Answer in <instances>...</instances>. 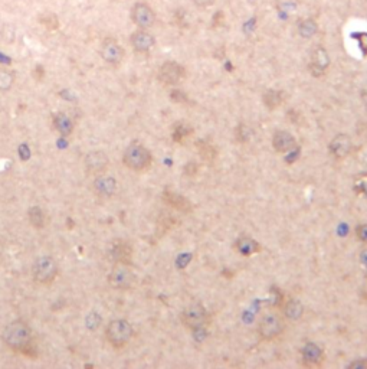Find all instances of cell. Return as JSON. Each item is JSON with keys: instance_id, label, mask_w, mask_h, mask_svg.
I'll list each match as a JSON object with an SVG mask.
<instances>
[{"instance_id": "cell-1", "label": "cell", "mask_w": 367, "mask_h": 369, "mask_svg": "<svg viewBox=\"0 0 367 369\" xmlns=\"http://www.w3.org/2000/svg\"><path fill=\"white\" fill-rule=\"evenodd\" d=\"M3 343L12 349L26 356H31V349L34 348V332L32 327L23 319H15L9 322L1 332Z\"/></svg>"}, {"instance_id": "cell-23", "label": "cell", "mask_w": 367, "mask_h": 369, "mask_svg": "<svg viewBox=\"0 0 367 369\" xmlns=\"http://www.w3.org/2000/svg\"><path fill=\"white\" fill-rule=\"evenodd\" d=\"M28 221L36 230H43L48 224V217L41 206H31L28 209Z\"/></svg>"}, {"instance_id": "cell-19", "label": "cell", "mask_w": 367, "mask_h": 369, "mask_svg": "<svg viewBox=\"0 0 367 369\" xmlns=\"http://www.w3.org/2000/svg\"><path fill=\"white\" fill-rule=\"evenodd\" d=\"M52 126H53L55 132L59 133L62 137H69L75 130V123H74L72 117L64 111L55 113L52 116Z\"/></svg>"}, {"instance_id": "cell-8", "label": "cell", "mask_w": 367, "mask_h": 369, "mask_svg": "<svg viewBox=\"0 0 367 369\" xmlns=\"http://www.w3.org/2000/svg\"><path fill=\"white\" fill-rule=\"evenodd\" d=\"M300 361L304 368H321L326 361V353L321 345L316 342H307L300 349Z\"/></svg>"}, {"instance_id": "cell-10", "label": "cell", "mask_w": 367, "mask_h": 369, "mask_svg": "<svg viewBox=\"0 0 367 369\" xmlns=\"http://www.w3.org/2000/svg\"><path fill=\"white\" fill-rule=\"evenodd\" d=\"M83 166H85V170L92 176L107 173V170L110 168V157L102 150L89 151L83 159Z\"/></svg>"}, {"instance_id": "cell-30", "label": "cell", "mask_w": 367, "mask_h": 369, "mask_svg": "<svg viewBox=\"0 0 367 369\" xmlns=\"http://www.w3.org/2000/svg\"><path fill=\"white\" fill-rule=\"evenodd\" d=\"M235 137L239 143H246L249 141L252 137V130L249 129V126L246 124H239L235 130Z\"/></svg>"}, {"instance_id": "cell-27", "label": "cell", "mask_w": 367, "mask_h": 369, "mask_svg": "<svg viewBox=\"0 0 367 369\" xmlns=\"http://www.w3.org/2000/svg\"><path fill=\"white\" fill-rule=\"evenodd\" d=\"M317 31L318 25L314 19H304V20H301L300 25H298V32L305 39L313 38L314 35L317 34Z\"/></svg>"}, {"instance_id": "cell-36", "label": "cell", "mask_w": 367, "mask_h": 369, "mask_svg": "<svg viewBox=\"0 0 367 369\" xmlns=\"http://www.w3.org/2000/svg\"><path fill=\"white\" fill-rule=\"evenodd\" d=\"M171 98L176 101V102H186L187 101V97L184 95L182 91H177V90L171 91Z\"/></svg>"}, {"instance_id": "cell-25", "label": "cell", "mask_w": 367, "mask_h": 369, "mask_svg": "<svg viewBox=\"0 0 367 369\" xmlns=\"http://www.w3.org/2000/svg\"><path fill=\"white\" fill-rule=\"evenodd\" d=\"M196 149L199 151V156L204 162L213 163L216 160L217 150L212 143H209L206 140H199V141H196Z\"/></svg>"}, {"instance_id": "cell-14", "label": "cell", "mask_w": 367, "mask_h": 369, "mask_svg": "<svg viewBox=\"0 0 367 369\" xmlns=\"http://www.w3.org/2000/svg\"><path fill=\"white\" fill-rule=\"evenodd\" d=\"M351 150H353V141L350 136L344 133L335 135L328 143V151L335 160H344L346 157L350 156Z\"/></svg>"}, {"instance_id": "cell-18", "label": "cell", "mask_w": 367, "mask_h": 369, "mask_svg": "<svg viewBox=\"0 0 367 369\" xmlns=\"http://www.w3.org/2000/svg\"><path fill=\"white\" fill-rule=\"evenodd\" d=\"M330 65V58H328V53L326 52L324 48L318 46L316 49L313 50V55H311V62H310V71L313 75L316 77H321L326 74L327 68Z\"/></svg>"}, {"instance_id": "cell-4", "label": "cell", "mask_w": 367, "mask_h": 369, "mask_svg": "<svg viewBox=\"0 0 367 369\" xmlns=\"http://www.w3.org/2000/svg\"><path fill=\"white\" fill-rule=\"evenodd\" d=\"M256 332L264 342H272L278 339L285 332V318L283 313L274 310L265 312L258 320Z\"/></svg>"}, {"instance_id": "cell-29", "label": "cell", "mask_w": 367, "mask_h": 369, "mask_svg": "<svg viewBox=\"0 0 367 369\" xmlns=\"http://www.w3.org/2000/svg\"><path fill=\"white\" fill-rule=\"evenodd\" d=\"M101 323H102V318L98 312H89L85 318V326L91 332H95L101 326Z\"/></svg>"}, {"instance_id": "cell-13", "label": "cell", "mask_w": 367, "mask_h": 369, "mask_svg": "<svg viewBox=\"0 0 367 369\" xmlns=\"http://www.w3.org/2000/svg\"><path fill=\"white\" fill-rule=\"evenodd\" d=\"M131 19L140 29H149L156 23V13L147 3L138 1L131 9Z\"/></svg>"}, {"instance_id": "cell-6", "label": "cell", "mask_w": 367, "mask_h": 369, "mask_svg": "<svg viewBox=\"0 0 367 369\" xmlns=\"http://www.w3.org/2000/svg\"><path fill=\"white\" fill-rule=\"evenodd\" d=\"M59 273V266L56 260L50 255H41L35 260L32 266V276L38 284H52Z\"/></svg>"}, {"instance_id": "cell-34", "label": "cell", "mask_w": 367, "mask_h": 369, "mask_svg": "<svg viewBox=\"0 0 367 369\" xmlns=\"http://www.w3.org/2000/svg\"><path fill=\"white\" fill-rule=\"evenodd\" d=\"M42 23L45 25V26H48V28H52V29H56L58 28V20H56V17L53 16V15H46V19L45 20H42Z\"/></svg>"}, {"instance_id": "cell-37", "label": "cell", "mask_w": 367, "mask_h": 369, "mask_svg": "<svg viewBox=\"0 0 367 369\" xmlns=\"http://www.w3.org/2000/svg\"><path fill=\"white\" fill-rule=\"evenodd\" d=\"M198 7H209L210 4L215 3V0H193Z\"/></svg>"}, {"instance_id": "cell-35", "label": "cell", "mask_w": 367, "mask_h": 369, "mask_svg": "<svg viewBox=\"0 0 367 369\" xmlns=\"http://www.w3.org/2000/svg\"><path fill=\"white\" fill-rule=\"evenodd\" d=\"M347 368H357V369H367V358L365 359H357V361H353L347 365Z\"/></svg>"}, {"instance_id": "cell-26", "label": "cell", "mask_w": 367, "mask_h": 369, "mask_svg": "<svg viewBox=\"0 0 367 369\" xmlns=\"http://www.w3.org/2000/svg\"><path fill=\"white\" fill-rule=\"evenodd\" d=\"M262 101L265 104V107L269 110H275L278 108L283 101H284V94L283 91H277V90H268L267 92H264L262 95Z\"/></svg>"}, {"instance_id": "cell-5", "label": "cell", "mask_w": 367, "mask_h": 369, "mask_svg": "<svg viewBox=\"0 0 367 369\" xmlns=\"http://www.w3.org/2000/svg\"><path fill=\"white\" fill-rule=\"evenodd\" d=\"M180 323L192 332L204 330L212 323V315L201 303L186 306L180 313Z\"/></svg>"}, {"instance_id": "cell-32", "label": "cell", "mask_w": 367, "mask_h": 369, "mask_svg": "<svg viewBox=\"0 0 367 369\" xmlns=\"http://www.w3.org/2000/svg\"><path fill=\"white\" fill-rule=\"evenodd\" d=\"M1 36H3L4 41L13 42L15 41V28H13V25H4L3 29H1Z\"/></svg>"}, {"instance_id": "cell-9", "label": "cell", "mask_w": 367, "mask_h": 369, "mask_svg": "<svg viewBox=\"0 0 367 369\" xmlns=\"http://www.w3.org/2000/svg\"><path fill=\"white\" fill-rule=\"evenodd\" d=\"M184 78H186V69L183 65H180L174 61L164 62L162 67L159 68V72H157V80L167 87L180 84Z\"/></svg>"}, {"instance_id": "cell-22", "label": "cell", "mask_w": 367, "mask_h": 369, "mask_svg": "<svg viewBox=\"0 0 367 369\" xmlns=\"http://www.w3.org/2000/svg\"><path fill=\"white\" fill-rule=\"evenodd\" d=\"M304 306L300 300L297 299H288L285 300L283 304V316L285 320H291V322H297L304 316Z\"/></svg>"}, {"instance_id": "cell-15", "label": "cell", "mask_w": 367, "mask_h": 369, "mask_svg": "<svg viewBox=\"0 0 367 369\" xmlns=\"http://www.w3.org/2000/svg\"><path fill=\"white\" fill-rule=\"evenodd\" d=\"M110 258L114 263H121V264H133V247L122 239H117L111 244L110 248Z\"/></svg>"}, {"instance_id": "cell-12", "label": "cell", "mask_w": 367, "mask_h": 369, "mask_svg": "<svg viewBox=\"0 0 367 369\" xmlns=\"http://www.w3.org/2000/svg\"><path fill=\"white\" fill-rule=\"evenodd\" d=\"M100 53L102 61L107 62L108 65H113V67H118L124 59V48L114 38H107L102 42Z\"/></svg>"}, {"instance_id": "cell-3", "label": "cell", "mask_w": 367, "mask_h": 369, "mask_svg": "<svg viewBox=\"0 0 367 369\" xmlns=\"http://www.w3.org/2000/svg\"><path fill=\"white\" fill-rule=\"evenodd\" d=\"M134 337L133 324L125 319L110 320L105 326V340L114 349L125 348Z\"/></svg>"}, {"instance_id": "cell-11", "label": "cell", "mask_w": 367, "mask_h": 369, "mask_svg": "<svg viewBox=\"0 0 367 369\" xmlns=\"http://www.w3.org/2000/svg\"><path fill=\"white\" fill-rule=\"evenodd\" d=\"M118 182L116 178L107 175V173H101L94 176L92 181V190L97 196H100L102 199H110L117 193Z\"/></svg>"}, {"instance_id": "cell-24", "label": "cell", "mask_w": 367, "mask_h": 369, "mask_svg": "<svg viewBox=\"0 0 367 369\" xmlns=\"http://www.w3.org/2000/svg\"><path fill=\"white\" fill-rule=\"evenodd\" d=\"M190 136H193V129H192L190 124H186L183 121H180V123H176L173 126L171 138H173L174 143L183 144L184 141H187L190 138Z\"/></svg>"}, {"instance_id": "cell-28", "label": "cell", "mask_w": 367, "mask_h": 369, "mask_svg": "<svg viewBox=\"0 0 367 369\" xmlns=\"http://www.w3.org/2000/svg\"><path fill=\"white\" fill-rule=\"evenodd\" d=\"M15 80H16V75L13 71L7 68H0V91L1 92L9 91L15 84Z\"/></svg>"}, {"instance_id": "cell-17", "label": "cell", "mask_w": 367, "mask_h": 369, "mask_svg": "<svg viewBox=\"0 0 367 369\" xmlns=\"http://www.w3.org/2000/svg\"><path fill=\"white\" fill-rule=\"evenodd\" d=\"M130 42H131V46L134 48V50L138 52V53H147L156 45L154 36L150 32H147V29L135 31L130 38Z\"/></svg>"}, {"instance_id": "cell-16", "label": "cell", "mask_w": 367, "mask_h": 369, "mask_svg": "<svg viewBox=\"0 0 367 369\" xmlns=\"http://www.w3.org/2000/svg\"><path fill=\"white\" fill-rule=\"evenodd\" d=\"M272 147L277 153H289L294 149H298L295 136L286 130H278L272 136Z\"/></svg>"}, {"instance_id": "cell-7", "label": "cell", "mask_w": 367, "mask_h": 369, "mask_svg": "<svg viewBox=\"0 0 367 369\" xmlns=\"http://www.w3.org/2000/svg\"><path fill=\"white\" fill-rule=\"evenodd\" d=\"M108 284L118 291H125V290L133 288L135 284V274L131 266L114 263L113 269L108 274Z\"/></svg>"}, {"instance_id": "cell-21", "label": "cell", "mask_w": 367, "mask_h": 369, "mask_svg": "<svg viewBox=\"0 0 367 369\" xmlns=\"http://www.w3.org/2000/svg\"><path fill=\"white\" fill-rule=\"evenodd\" d=\"M235 250L244 257H249L261 251V245L253 238H250L248 235H242L235 241Z\"/></svg>"}, {"instance_id": "cell-38", "label": "cell", "mask_w": 367, "mask_h": 369, "mask_svg": "<svg viewBox=\"0 0 367 369\" xmlns=\"http://www.w3.org/2000/svg\"><path fill=\"white\" fill-rule=\"evenodd\" d=\"M360 261H362V264H365L367 267V250L362 251V254H360Z\"/></svg>"}, {"instance_id": "cell-31", "label": "cell", "mask_w": 367, "mask_h": 369, "mask_svg": "<svg viewBox=\"0 0 367 369\" xmlns=\"http://www.w3.org/2000/svg\"><path fill=\"white\" fill-rule=\"evenodd\" d=\"M354 232H356V236L360 242L367 244V224H359L354 228Z\"/></svg>"}, {"instance_id": "cell-20", "label": "cell", "mask_w": 367, "mask_h": 369, "mask_svg": "<svg viewBox=\"0 0 367 369\" xmlns=\"http://www.w3.org/2000/svg\"><path fill=\"white\" fill-rule=\"evenodd\" d=\"M163 201L166 202L168 206H171L173 209L183 212V214H189L193 208H192V202L189 201L186 196L173 192V190H164L163 192Z\"/></svg>"}, {"instance_id": "cell-33", "label": "cell", "mask_w": 367, "mask_h": 369, "mask_svg": "<svg viewBox=\"0 0 367 369\" xmlns=\"http://www.w3.org/2000/svg\"><path fill=\"white\" fill-rule=\"evenodd\" d=\"M357 41H359V45H360V49L362 52L367 55V32H362V34H359L357 36Z\"/></svg>"}, {"instance_id": "cell-2", "label": "cell", "mask_w": 367, "mask_h": 369, "mask_svg": "<svg viewBox=\"0 0 367 369\" xmlns=\"http://www.w3.org/2000/svg\"><path fill=\"white\" fill-rule=\"evenodd\" d=\"M122 163L125 168L137 173L147 172L153 165V154L144 144L133 141L122 153Z\"/></svg>"}]
</instances>
